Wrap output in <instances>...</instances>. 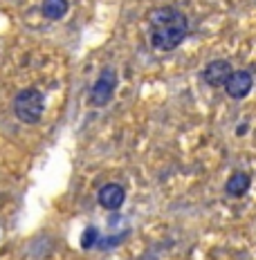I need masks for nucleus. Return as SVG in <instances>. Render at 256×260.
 Masks as SVG:
<instances>
[{
	"label": "nucleus",
	"instance_id": "f257e3e1",
	"mask_svg": "<svg viewBox=\"0 0 256 260\" xmlns=\"http://www.w3.org/2000/svg\"><path fill=\"white\" fill-rule=\"evenodd\" d=\"M189 31L187 16L173 7H160L149 14V34L153 47L162 52L176 50Z\"/></svg>",
	"mask_w": 256,
	"mask_h": 260
},
{
	"label": "nucleus",
	"instance_id": "f03ea898",
	"mask_svg": "<svg viewBox=\"0 0 256 260\" xmlns=\"http://www.w3.org/2000/svg\"><path fill=\"white\" fill-rule=\"evenodd\" d=\"M45 112V96L36 88H25L16 94L14 99V115L27 126H34L43 119Z\"/></svg>",
	"mask_w": 256,
	"mask_h": 260
},
{
	"label": "nucleus",
	"instance_id": "7ed1b4c3",
	"mask_svg": "<svg viewBox=\"0 0 256 260\" xmlns=\"http://www.w3.org/2000/svg\"><path fill=\"white\" fill-rule=\"evenodd\" d=\"M115 88H117V72L112 68H106L90 90V104L97 108L110 104L112 94H115Z\"/></svg>",
	"mask_w": 256,
	"mask_h": 260
},
{
	"label": "nucleus",
	"instance_id": "20e7f679",
	"mask_svg": "<svg viewBox=\"0 0 256 260\" xmlns=\"http://www.w3.org/2000/svg\"><path fill=\"white\" fill-rule=\"evenodd\" d=\"M232 65L230 61H211L209 65L205 68L203 72V79L207 85H211V88H220V85L227 83V79L232 77Z\"/></svg>",
	"mask_w": 256,
	"mask_h": 260
},
{
	"label": "nucleus",
	"instance_id": "39448f33",
	"mask_svg": "<svg viewBox=\"0 0 256 260\" xmlns=\"http://www.w3.org/2000/svg\"><path fill=\"white\" fill-rule=\"evenodd\" d=\"M252 85H254L252 74L245 72V70H238V72H232V77L227 79L225 90H227V94H230L232 99H243V96L249 94Z\"/></svg>",
	"mask_w": 256,
	"mask_h": 260
},
{
	"label": "nucleus",
	"instance_id": "423d86ee",
	"mask_svg": "<svg viewBox=\"0 0 256 260\" xmlns=\"http://www.w3.org/2000/svg\"><path fill=\"white\" fill-rule=\"evenodd\" d=\"M124 200H126V193H124V188L119 186V184H106V186H101V191H99V204H101L103 209H108V211L122 209Z\"/></svg>",
	"mask_w": 256,
	"mask_h": 260
},
{
	"label": "nucleus",
	"instance_id": "0eeeda50",
	"mask_svg": "<svg viewBox=\"0 0 256 260\" xmlns=\"http://www.w3.org/2000/svg\"><path fill=\"white\" fill-rule=\"evenodd\" d=\"M249 186H252V177H249L247 173H243V171H236L230 180H227L225 191L230 195H234V198H241V195H245L249 191Z\"/></svg>",
	"mask_w": 256,
	"mask_h": 260
},
{
	"label": "nucleus",
	"instance_id": "6e6552de",
	"mask_svg": "<svg viewBox=\"0 0 256 260\" xmlns=\"http://www.w3.org/2000/svg\"><path fill=\"white\" fill-rule=\"evenodd\" d=\"M41 14L47 20H61L68 14V0H43Z\"/></svg>",
	"mask_w": 256,
	"mask_h": 260
},
{
	"label": "nucleus",
	"instance_id": "1a4fd4ad",
	"mask_svg": "<svg viewBox=\"0 0 256 260\" xmlns=\"http://www.w3.org/2000/svg\"><path fill=\"white\" fill-rule=\"evenodd\" d=\"M95 236H97V229H95V226L86 229V234H83V242H81V245H83L86 249L92 247V242H95Z\"/></svg>",
	"mask_w": 256,
	"mask_h": 260
}]
</instances>
